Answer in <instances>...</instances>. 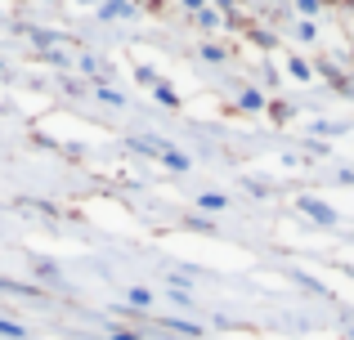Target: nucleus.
Returning a JSON list of instances; mask_svg holds the SVG:
<instances>
[{"label": "nucleus", "instance_id": "nucleus-1", "mask_svg": "<svg viewBox=\"0 0 354 340\" xmlns=\"http://www.w3.org/2000/svg\"><path fill=\"white\" fill-rule=\"evenodd\" d=\"M301 210L314 219V224H337V210L323 206V201H314V197H301Z\"/></svg>", "mask_w": 354, "mask_h": 340}, {"label": "nucleus", "instance_id": "nucleus-2", "mask_svg": "<svg viewBox=\"0 0 354 340\" xmlns=\"http://www.w3.org/2000/svg\"><path fill=\"white\" fill-rule=\"evenodd\" d=\"M162 327H171V332H180V336H202V327L189 323V318H166Z\"/></svg>", "mask_w": 354, "mask_h": 340}, {"label": "nucleus", "instance_id": "nucleus-3", "mask_svg": "<svg viewBox=\"0 0 354 340\" xmlns=\"http://www.w3.org/2000/svg\"><path fill=\"white\" fill-rule=\"evenodd\" d=\"M126 14H135V9H130L126 0H108V5L99 9V18H126Z\"/></svg>", "mask_w": 354, "mask_h": 340}, {"label": "nucleus", "instance_id": "nucleus-4", "mask_svg": "<svg viewBox=\"0 0 354 340\" xmlns=\"http://www.w3.org/2000/svg\"><path fill=\"white\" fill-rule=\"evenodd\" d=\"M162 161H166V166H171V170H189V157H184V152H175L171 143H166V148H162Z\"/></svg>", "mask_w": 354, "mask_h": 340}, {"label": "nucleus", "instance_id": "nucleus-5", "mask_svg": "<svg viewBox=\"0 0 354 340\" xmlns=\"http://www.w3.org/2000/svg\"><path fill=\"white\" fill-rule=\"evenodd\" d=\"M0 336H5V340H27V327H18V323H9V318H0Z\"/></svg>", "mask_w": 354, "mask_h": 340}, {"label": "nucleus", "instance_id": "nucleus-6", "mask_svg": "<svg viewBox=\"0 0 354 340\" xmlns=\"http://www.w3.org/2000/svg\"><path fill=\"white\" fill-rule=\"evenodd\" d=\"M238 103L256 112V108H265V94H260V90H242V94H238Z\"/></svg>", "mask_w": 354, "mask_h": 340}, {"label": "nucleus", "instance_id": "nucleus-7", "mask_svg": "<svg viewBox=\"0 0 354 340\" xmlns=\"http://www.w3.org/2000/svg\"><path fill=\"white\" fill-rule=\"evenodd\" d=\"M202 206H207V210H225L229 197H225V192H202Z\"/></svg>", "mask_w": 354, "mask_h": 340}, {"label": "nucleus", "instance_id": "nucleus-8", "mask_svg": "<svg viewBox=\"0 0 354 340\" xmlns=\"http://www.w3.org/2000/svg\"><path fill=\"white\" fill-rule=\"evenodd\" d=\"M153 94H157V103H166V108H175V103H180L171 86H153Z\"/></svg>", "mask_w": 354, "mask_h": 340}, {"label": "nucleus", "instance_id": "nucleus-9", "mask_svg": "<svg viewBox=\"0 0 354 340\" xmlns=\"http://www.w3.org/2000/svg\"><path fill=\"white\" fill-rule=\"evenodd\" d=\"M130 305H139V309H148V305H153V291H144V287H135V291H130Z\"/></svg>", "mask_w": 354, "mask_h": 340}, {"label": "nucleus", "instance_id": "nucleus-10", "mask_svg": "<svg viewBox=\"0 0 354 340\" xmlns=\"http://www.w3.org/2000/svg\"><path fill=\"white\" fill-rule=\"evenodd\" d=\"M287 68H292V77H296V81H310V63H305V59H292Z\"/></svg>", "mask_w": 354, "mask_h": 340}, {"label": "nucleus", "instance_id": "nucleus-11", "mask_svg": "<svg viewBox=\"0 0 354 340\" xmlns=\"http://www.w3.org/2000/svg\"><path fill=\"white\" fill-rule=\"evenodd\" d=\"M296 9L310 18V14H319V9H323V0H296Z\"/></svg>", "mask_w": 354, "mask_h": 340}, {"label": "nucleus", "instance_id": "nucleus-12", "mask_svg": "<svg viewBox=\"0 0 354 340\" xmlns=\"http://www.w3.org/2000/svg\"><path fill=\"white\" fill-rule=\"evenodd\" d=\"M135 81H139V86H157V77H153V68H135Z\"/></svg>", "mask_w": 354, "mask_h": 340}, {"label": "nucleus", "instance_id": "nucleus-13", "mask_svg": "<svg viewBox=\"0 0 354 340\" xmlns=\"http://www.w3.org/2000/svg\"><path fill=\"white\" fill-rule=\"evenodd\" d=\"M202 59H211V63H220V59H225V50H220V45H202Z\"/></svg>", "mask_w": 354, "mask_h": 340}, {"label": "nucleus", "instance_id": "nucleus-14", "mask_svg": "<svg viewBox=\"0 0 354 340\" xmlns=\"http://www.w3.org/2000/svg\"><path fill=\"white\" fill-rule=\"evenodd\" d=\"M99 99H104V103H126V99H121L117 90H108V86H99Z\"/></svg>", "mask_w": 354, "mask_h": 340}, {"label": "nucleus", "instance_id": "nucleus-15", "mask_svg": "<svg viewBox=\"0 0 354 340\" xmlns=\"http://www.w3.org/2000/svg\"><path fill=\"white\" fill-rule=\"evenodd\" d=\"M198 23H202V27H216V23H220V18H216V14H211V9H198Z\"/></svg>", "mask_w": 354, "mask_h": 340}, {"label": "nucleus", "instance_id": "nucleus-16", "mask_svg": "<svg viewBox=\"0 0 354 340\" xmlns=\"http://www.w3.org/2000/svg\"><path fill=\"white\" fill-rule=\"evenodd\" d=\"M113 340H144V336H139V332H121V327H117V332H113Z\"/></svg>", "mask_w": 354, "mask_h": 340}, {"label": "nucleus", "instance_id": "nucleus-17", "mask_svg": "<svg viewBox=\"0 0 354 340\" xmlns=\"http://www.w3.org/2000/svg\"><path fill=\"white\" fill-rule=\"evenodd\" d=\"M184 5H193V9H198V5H202V0H184Z\"/></svg>", "mask_w": 354, "mask_h": 340}, {"label": "nucleus", "instance_id": "nucleus-18", "mask_svg": "<svg viewBox=\"0 0 354 340\" xmlns=\"http://www.w3.org/2000/svg\"><path fill=\"white\" fill-rule=\"evenodd\" d=\"M220 5H234V0H220Z\"/></svg>", "mask_w": 354, "mask_h": 340}]
</instances>
